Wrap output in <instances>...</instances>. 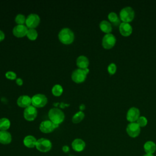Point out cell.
<instances>
[{"mask_svg": "<svg viewBox=\"0 0 156 156\" xmlns=\"http://www.w3.org/2000/svg\"><path fill=\"white\" fill-rule=\"evenodd\" d=\"M48 116L51 121L55 124L62 123L65 119V115L63 112L58 108L54 107L49 110L48 112Z\"/></svg>", "mask_w": 156, "mask_h": 156, "instance_id": "cell-1", "label": "cell"}, {"mask_svg": "<svg viewBox=\"0 0 156 156\" xmlns=\"http://www.w3.org/2000/svg\"><path fill=\"white\" fill-rule=\"evenodd\" d=\"M58 39L63 44H71L74 39V34L73 32L68 27L63 28L58 33Z\"/></svg>", "mask_w": 156, "mask_h": 156, "instance_id": "cell-2", "label": "cell"}, {"mask_svg": "<svg viewBox=\"0 0 156 156\" xmlns=\"http://www.w3.org/2000/svg\"><path fill=\"white\" fill-rule=\"evenodd\" d=\"M135 16L133 9L129 6L122 8L119 12L120 20L125 23H129L133 20Z\"/></svg>", "mask_w": 156, "mask_h": 156, "instance_id": "cell-3", "label": "cell"}, {"mask_svg": "<svg viewBox=\"0 0 156 156\" xmlns=\"http://www.w3.org/2000/svg\"><path fill=\"white\" fill-rule=\"evenodd\" d=\"M35 147L39 151L42 152H46L51 150L52 147V143L49 140L41 138L37 140Z\"/></svg>", "mask_w": 156, "mask_h": 156, "instance_id": "cell-4", "label": "cell"}, {"mask_svg": "<svg viewBox=\"0 0 156 156\" xmlns=\"http://www.w3.org/2000/svg\"><path fill=\"white\" fill-rule=\"evenodd\" d=\"M48 102L46 96L43 94H36L32 97V105L35 107H44Z\"/></svg>", "mask_w": 156, "mask_h": 156, "instance_id": "cell-5", "label": "cell"}, {"mask_svg": "<svg viewBox=\"0 0 156 156\" xmlns=\"http://www.w3.org/2000/svg\"><path fill=\"white\" fill-rule=\"evenodd\" d=\"M116 43V38L111 33L106 34L102 38V44L105 49H110L113 48Z\"/></svg>", "mask_w": 156, "mask_h": 156, "instance_id": "cell-6", "label": "cell"}, {"mask_svg": "<svg viewBox=\"0 0 156 156\" xmlns=\"http://www.w3.org/2000/svg\"><path fill=\"white\" fill-rule=\"evenodd\" d=\"M40 18L39 16L36 13L29 14L26 19V24L29 29H34L40 23Z\"/></svg>", "mask_w": 156, "mask_h": 156, "instance_id": "cell-7", "label": "cell"}, {"mask_svg": "<svg viewBox=\"0 0 156 156\" xmlns=\"http://www.w3.org/2000/svg\"><path fill=\"white\" fill-rule=\"evenodd\" d=\"M87 74L83 69L78 68L74 69L71 74V79L76 83H82L85 81Z\"/></svg>", "mask_w": 156, "mask_h": 156, "instance_id": "cell-8", "label": "cell"}, {"mask_svg": "<svg viewBox=\"0 0 156 156\" xmlns=\"http://www.w3.org/2000/svg\"><path fill=\"white\" fill-rule=\"evenodd\" d=\"M58 125L53 123L50 120H44L40 124V130L43 133H50L55 128L58 127Z\"/></svg>", "mask_w": 156, "mask_h": 156, "instance_id": "cell-9", "label": "cell"}, {"mask_svg": "<svg viewBox=\"0 0 156 156\" xmlns=\"http://www.w3.org/2000/svg\"><path fill=\"white\" fill-rule=\"evenodd\" d=\"M126 132L132 138L136 137L140 133V127L136 122H130L126 127Z\"/></svg>", "mask_w": 156, "mask_h": 156, "instance_id": "cell-10", "label": "cell"}, {"mask_svg": "<svg viewBox=\"0 0 156 156\" xmlns=\"http://www.w3.org/2000/svg\"><path fill=\"white\" fill-rule=\"evenodd\" d=\"M37 116V110L36 107L32 105L25 108L24 110V117L27 121H33Z\"/></svg>", "mask_w": 156, "mask_h": 156, "instance_id": "cell-11", "label": "cell"}, {"mask_svg": "<svg viewBox=\"0 0 156 156\" xmlns=\"http://www.w3.org/2000/svg\"><path fill=\"white\" fill-rule=\"evenodd\" d=\"M140 117V110L138 108L132 107L129 109L127 113L126 118L130 122H133L137 121Z\"/></svg>", "mask_w": 156, "mask_h": 156, "instance_id": "cell-12", "label": "cell"}, {"mask_svg": "<svg viewBox=\"0 0 156 156\" xmlns=\"http://www.w3.org/2000/svg\"><path fill=\"white\" fill-rule=\"evenodd\" d=\"M28 29L24 24H18L13 29V34L17 37H23L27 35Z\"/></svg>", "mask_w": 156, "mask_h": 156, "instance_id": "cell-13", "label": "cell"}, {"mask_svg": "<svg viewBox=\"0 0 156 156\" xmlns=\"http://www.w3.org/2000/svg\"><path fill=\"white\" fill-rule=\"evenodd\" d=\"M16 102L19 107L26 108L32 104V98L27 95H22L18 98Z\"/></svg>", "mask_w": 156, "mask_h": 156, "instance_id": "cell-14", "label": "cell"}, {"mask_svg": "<svg viewBox=\"0 0 156 156\" xmlns=\"http://www.w3.org/2000/svg\"><path fill=\"white\" fill-rule=\"evenodd\" d=\"M119 29L121 34L126 37L130 35L132 32V27L129 23H121L119 26Z\"/></svg>", "mask_w": 156, "mask_h": 156, "instance_id": "cell-15", "label": "cell"}, {"mask_svg": "<svg viewBox=\"0 0 156 156\" xmlns=\"http://www.w3.org/2000/svg\"><path fill=\"white\" fill-rule=\"evenodd\" d=\"M71 146L74 151L76 152H81L85 147V143L82 139L76 138L73 140Z\"/></svg>", "mask_w": 156, "mask_h": 156, "instance_id": "cell-16", "label": "cell"}, {"mask_svg": "<svg viewBox=\"0 0 156 156\" xmlns=\"http://www.w3.org/2000/svg\"><path fill=\"white\" fill-rule=\"evenodd\" d=\"M76 65L80 69H82L88 68L89 65L88 58L85 55H80L76 60Z\"/></svg>", "mask_w": 156, "mask_h": 156, "instance_id": "cell-17", "label": "cell"}, {"mask_svg": "<svg viewBox=\"0 0 156 156\" xmlns=\"http://www.w3.org/2000/svg\"><path fill=\"white\" fill-rule=\"evenodd\" d=\"M12 141V135L7 130H0V143L8 144Z\"/></svg>", "mask_w": 156, "mask_h": 156, "instance_id": "cell-18", "label": "cell"}, {"mask_svg": "<svg viewBox=\"0 0 156 156\" xmlns=\"http://www.w3.org/2000/svg\"><path fill=\"white\" fill-rule=\"evenodd\" d=\"M36 138L32 135H27L24 137L23 140V143L25 146L29 148H33L35 147L37 143Z\"/></svg>", "mask_w": 156, "mask_h": 156, "instance_id": "cell-19", "label": "cell"}, {"mask_svg": "<svg viewBox=\"0 0 156 156\" xmlns=\"http://www.w3.org/2000/svg\"><path fill=\"white\" fill-rule=\"evenodd\" d=\"M144 149L146 154H152L156 151V144L152 141H148L144 143Z\"/></svg>", "mask_w": 156, "mask_h": 156, "instance_id": "cell-20", "label": "cell"}, {"mask_svg": "<svg viewBox=\"0 0 156 156\" xmlns=\"http://www.w3.org/2000/svg\"><path fill=\"white\" fill-rule=\"evenodd\" d=\"M99 27L102 31L106 34H110L112 30V26L110 22L106 20H102L99 23Z\"/></svg>", "mask_w": 156, "mask_h": 156, "instance_id": "cell-21", "label": "cell"}, {"mask_svg": "<svg viewBox=\"0 0 156 156\" xmlns=\"http://www.w3.org/2000/svg\"><path fill=\"white\" fill-rule=\"evenodd\" d=\"M108 18L110 20V21L111 23H112V24L115 26H119L120 25L121 23H120V19L119 18L118 16L117 15V14L115 12H112L110 13H108Z\"/></svg>", "mask_w": 156, "mask_h": 156, "instance_id": "cell-22", "label": "cell"}, {"mask_svg": "<svg viewBox=\"0 0 156 156\" xmlns=\"http://www.w3.org/2000/svg\"><path fill=\"white\" fill-rule=\"evenodd\" d=\"M10 126V122L6 118L0 119V130H7Z\"/></svg>", "mask_w": 156, "mask_h": 156, "instance_id": "cell-23", "label": "cell"}, {"mask_svg": "<svg viewBox=\"0 0 156 156\" xmlns=\"http://www.w3.org/2000/svg\"><path fill=\"white\" fill-rule=\"evenodd\" d=\"M84 116V113L82 111H79L73 115L72 118V121L74 123H79L83 119Z\"/></svg>", "mask_w": 156, "mask_h": 156, "instance_id": "cell-24", "label": "cell"}, {"mask_svg": "<svg viewBox=\"0 0 156 156\" xmlns=\"http://www.w3.org/2000/svg\"><path fill=\"white\" fill-rule=\"evenodd\" d=\"M52 93L55 96H60L63 93V88L59 84H56L54 85L52 88Z\"/></svg>", "mask_w": 156, "mask_h": 156, "instance_id": "cell-25", "label": "cell"}, {"mask_svg": "<svg viewBox=\"0 0 156 156\" xmlns=\"http://www.w3.org/2000/svg\"><path fill=\"white\" fill-rule=\"evenodd\" d=\"M26 35L29 40H35L37 38L38 32L35 29H29Z\"/></svg>", "mask_w": 156, "mask_h": 156, "instance_id": "cell-26", "label": "cell"}, {"mask_svg": "<svg viewBox=\"0 0 156 156\" xmlns=\"http://www.w3.org/2000/svg\"><path fill=\"white\" fill-rule=\"evenodd\" d=\"M26 18L25 16L23 14H18L15 17V22L18 24H23L24 23H26Z\"/></svg>", "mask_w": 156, "mask_h": 156, "instance_id": "cell-27", "label": "cell"}, {"mask_svg": "<svg viewBox=\"0 0 156 156\" xmlns=\"http://www.w3.org/2000/svg\"><path fill=\"white\" fill-rule=\"evenodd\" d=\"M136 123L139 125V126L141 127H144L145 126H146L147 123V119H146V118L144 116H141L138 118V119L136 121Z\"/></svg>", "mask_w": 156, "mask_h": 156, "instance_id": "cell-28", "label": "cell"}, {"mask_svg": "<svg viewBox=\"0 0 156 156\" xmlns=\"http://www.w3.org/2000/svg\"><path fill=\"white\" fill-rule=\"evenodd\" d=\"M107 69L110 74H114L116 71V65L114 63H111L108 65Z\"/></svg>", "mask_w": 156, "mask_h": 156, "instance_id": "cell-29", "label": "cell"}, {"mask_svg": "<svg viewBox=\"0 0 156 156\" xmlns=\"http://www.w3.org/2000/svg\"><path fill=\"white\" fill-rule=\"evenodd\" d=\"M5 77L10 80H14L16 79V74L15 72L9 71L5 73Z\"/></svg>", "mask_w": 156, "mask_h": 156, "instance_id": "cell-30", "label": "cell"}, {"mask_svg": "<svg viewBox=\"0 0 156 156\" xmlns=\"http://www.w3.org/2000/svg\"><path fill=\"white\" fill-rule=\"evenodd\" d=\"M53 104H54V105H55V106L60 105L61 108H64L65 107H66V106H69V104H64V103H63V102H62V103H58H58H54Z\"/></svg>", "mask_w": 156, "mask_h": 156, "instance_id": "cell-31", "label": "cell"}, {"mask_svg": "<svg viewBox=\"0 0 156 156\" xmlns=\"http://www.w3.org/2000/svg\"><path fill=\"white\" fill-rule=\"evenodd\" d=\"M16 83L18 85H22L23 81L21 78H17V79H16Z\"/></svg>", "mask_w": 156, "mask_h": 156, "instance_id": "cell-32", "label": "cell"}, {"mask_svg": "<svg viewBox=\"0 0 156 156\" xmlns=\"http://www.w3.org/2000/svg\"><path fill=\"white\" fill-rule=\"evenodd\" d=\"M5 38V35L4 32H2L1 30H0V41H2Z\"/></svg>", "mask_w": 156, "mask_h": 156, "instance_id": "cell-33", "label": "cell"}, {"mask_svg": "<svg viewBox=\"0 0 156 156\" xmlns=\"http://www.w3.org/2000/svg\"><path fill=\"white\" fill-rule=\"evenodd\" d=\"M62 149H63V151L64 152H68L69 151V147L68 146H64L63 147Z\"/></svg>", "mask_w": 156, "mask_h": 156, "instance_id": "cell-34", "label": "cell"}, {"mask_svg": "<svg viewBox=\"0 0 156 156\" xmlns=\"http://www.w3.org/2000/svg\"><path fill=\"white\" fill-rule=\"evenodd\" d=\"M85 108V105L84 104H81V105H80V106H79V109L80 110V111L84 110Z\"/></svg>", "mask_w": 156, "mask_h": 156, "instance_id": "cell-35", "label": "cell"}, {"mask_svg": "<svg viewBox=\"0 0 156 156\" xmlns=\"http://www.w3.org/2000/svg\"><path fill=\"white\" fill-rule=\"evenodd\" d=\"M83 71L85 72V73L87 74L88 73V72H89V69H88V68H86V69H83Z\"/></svg>", "mask_w": 156, "mask_h": 156, "instance_id": "cell-36", "label": "cell"}, {"mask_svg": "<svg viewBox=\"0 0 156 156\" xmlns=\"http://www.w3.org/2000/svg\"><path fill=\"white\" fill-rule=\"evenodd\" d=\"M143 156H154V155L153 154H145Z\"/></svg>", "mask_w": 156, "mask_h": 156, "instance_id": "cell-37", "label": "cell"}]
</instances>
